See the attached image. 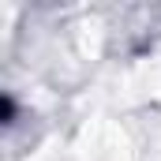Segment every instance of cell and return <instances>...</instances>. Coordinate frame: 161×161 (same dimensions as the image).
<instances>
[{"instance_id": "6da1fadb", "label": "cell", "mask_w": 161, "mask_h": 161, "mask_svg": "<svg viewBox=\"0 0 161 161\" xmlns=\"http://www.w3.org/2000/svg\"><path fill=\"white\" fill-rule=\"evenodd\" d=\"M0 116H4V124H11V116H15V105H11V97H8V94L0 97Z\"/></svg>"}]
</instances>
